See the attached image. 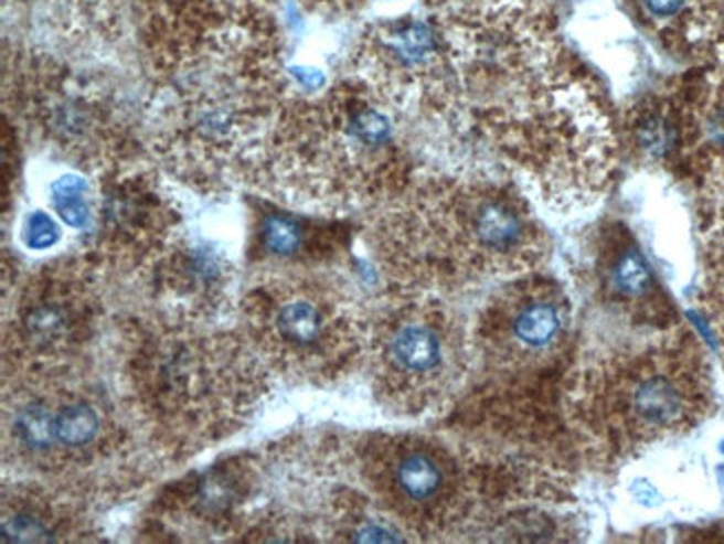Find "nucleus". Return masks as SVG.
<instances>
[{
    "mask_svg": "<svg viewBox=\"0 0 724 544\" xmlns=\"http://www.w3.org/2000/svg\"><path fill=\"white\" fill-rule=\"evenodd\" d=\"M437 28L466 117L555 210L607 188L616 137L586 78L571 70L542 0H448Z\"/></svg>",
    "mask_w": 724,
    "mask_h": 544,
    "instance_id": "f257e3e1",
    "label": "nucleus"
},
{
    "mask_svg": "<svg viewBox=\"0 0 724 544\" xmlns=\"http://www.w3.org/2000/svg\"><path fill=\"white\" fill-rule=\"evenodd\" d=\"M371 257L393 290L453 295L542 273L544 226L509 181L424 172L375 207Z\"/></svg>",
    "mask_w": 724,
    "mask_h": 544,
    "instance_id": "f03ea898",
    "label": "nucleus"
},
{
    "mask_svg": "<svg viewBox=\"0 0 724 544\" xmlns=\"http://www.w3.org/2000/svg\"><path fill=\"white\" fill-rule=\"evenodd\" d=\"M118 391L148 447L188 460L227 442L266 406L275 375L241 331L163 312L128 319Z\"/></svg>",
    "mask_w": 724,
    "mask_h": 544,
    "instance_id": "7ed1b4c3",
    "label": "nucleus"
},
{
    "mask_svg": "<svg viewBox=\"0 0 724 544\" xmlns=\"http://www.w3.org/2000/svg\"><path fill=\"white\" fill-rule=\"evenodd\" d=\"M290 98L277 36L214 47L157 76L146 132L161 170L201 194L255 179Z\"/></svg>",
    "mask_w": 724,
    "mask_h": 544,
    "instance_id": "20e7f679",
    "label": "nucleus"
},
{
    "mask_svg": "<svg viewBox=\"0 0 724 544\" xmlns=\"http://www.w3.org/2000/svg\"><path fill=\"white\" fill-rule=\"evenodd\" d=\"M713 406L706 349L682 321L584 351L562 388L568 438L599 471L698 428Z\"/></svg>",
    "mask_w": 724,
    "mask_h": 544,
    "instance_id": "39448f33",
    "label": "nucleus"
},
{
    "mask_svg": "<svg viewBox=\"0 0 724 544\" xmlns=\"http://www.w3.org/2000/svg\"><path fill=\"white\" fill-rule=\"evenodd\" d=\"M393 115L356 81L312 98L290 96L253 183L301 212L377 207L408 181Z\"/></svg>",
    "mask_w": 724,
    "mask_h": 544,
    "instance_id": "423d86ee",
    "label": "nucleus"
},
{
    "mask_svg": "<svg viewBox=\"0 0 724 544\" xmlns=\"http://www.w3.org/2000/svg\"><path fill=\"white\" fill-rule=\"evenodd\" d=\"M6 462L30 478L74 489L92 502L132 484L148 445L126 404L81 369L6 375Z\"/></svg>",
    "mask_w": 724,
    "mask_h": 544,
    "instance_id": "0eeeda50",
    "label": "nucleus"
},
{
    "mask_svg": "<svg viewBox=\"0 0 724 544\" xmlns=\"http://www.w3.org/2000/svg\"><path fill=\"white\" fill-rule=\"evenodd\" d=\"M241 333L275 377L332 386L364 366L371 317L356 299L306 273H266L236 301Z\"/></svg>",
    "mask_w": 724,
    "mask_h": 544,
    "instance_id": "6e6552de",
    "label": "nucleus"
},
{
    "mask_svg": "<svg viewBox=\"0 0 724 544\" xmlns=\"http://www.w3.org/2000/svg\"><path fill=\"white\" fill-rule=\"evenodd\" d=\"M364 491L408 540L475 531L489 504V462L424 433H364L348 451Z\"/></svg>",
    "mask_w": 724,
    "mask_h": 544,
    "instance_id": "1a4fd4ad",
    "label": "nucleus"
},
{
    "mask_svg": "<svg viewBox=\"0 0 724 544\" xmlns=\"http://www.w3.org/2000/svg\"><path fill=\"white\" fill-rule=\"evenodd\" d=\"M472 364L470 321L444 295L391 290L371 314L364 366L375 402L391 415L441 413Z\"/></svg>",
    "mask_w": 724,
    "mask_h": 544,
    "instance_id": "9d476101",
    "label": "nucleus"
},
{
    "mask_svg": "<svg viewBox=\"0 0 724 544\" xmlns=\"http://www.w3.org/2000/svg\"><path fill=\"white\" fill-rule=\"evenodd\" d=\"M8 92L30 135L89 179L132 161L124 107L92 76L34 52L14 65Z\"/></svg>",
    "mask_w": 724,
    "mask_h": 544,
    "instance_id": "9b49d317",
    "label": "nucleus"
},
{
    "mask_svg": "<svg viewBox=\"0 0 724 544\" xmlns=\"http://www.w3.org/2000/svg\"><path fill=\"white\" fill-rule=\"evenodd\" d=\"M105 275L78 255L43 264L19 286L3 329L6 375L81 364L105 321Z\"/></svg>",
    "mask_w": 724,
    "mask_h": 544,
    "instance_id": "f8f14e48",
    "label": "nucleus"
},
{
    "mask_svg": "<svg viewBox=\"0 0 724 544\" xmlns=\"http://www.w3.org/2000/svg\"><path fill=\"white\" fill-rule=\"evenodd\" d=\"M573 301L566 288L542 273L500 284L470 321L475 362L498 393L553 369L568 351Z\"/></svg>",
    "mask_w": 724,
    "mask_h": 544,
    "instance_id": "ddd939ff",
    "label": "nucleus"
},
{
    "mask_svg": "<svg viewBox=\"0 0 724 544\" xmlns=\"http://www.w3.org/2000/svg\"><path fill=\"white\" fill-rule=\"evenodd\" d=\"M183 228L181 205L161 172L128 161L94 179L85 257L105 273L143 277Z\"/></svg>",
    "mask_w": 724,
    "mask_h": 544,
    "instance_id": "4468645a",
    "label": "nucleus"
},
{
    "mask_svg": "<svg viewBox=\"0 0 724 544\" xmlns=\"http://www.w3.org/2000/svg\"><path fill=\"white\" fill-rule=\"evenodd\" d=\"M352 70L393 113L457 115V78L437 25L415 17L371 25L354 47Z\"/></svg>",
    "mask_w": 724,
    "mask_h": 544,
    "instance_id": "2eb2a0df",
    "label": "nucleus"
},
{
    "mask_svg": "<svg viewBox=\"0 0 724 544\" xmlns=\"http://www.w3.org/2000/svg\"><path fill=\"white\" fill-rule=\"evenodd\" d=\"M155 76L219 45L277 36L273 0H130Z\"/></svg>",
    "mask_w": 724,
    "mask_h": 544,
    "instance_id": "dca6fc26",
    "label": "nucleus"
},
{
    "mask_svg": "<svg viewBox=\"0 0 724 544\" xmlns=\"http://www.w3.org/2000/svg\"><path fill=\"white\" fill-rule=\"evenodd\" d=\"M159 303L157 312L214 323L236 303V266L214 242L190 235L185 228L141 277Z\"/></svg>",
    "mask_w": 724,
    "mask_h": 544,
    "instance_id": "f3484780",
    "label": "nucleus"
},
{
    "mask_svg": "<svg viewBox=\"0 0 724 544\" xmlns=\"http://www.w3.org/2000/svg\"><path fill=\"white\" fill-rule=\"evenodd\" d=\"M593 299L636 331H660L680 323L638 244L620 228H601L586 259Z\"/></svg>",
    "mask_w": 724,
    "mask_h": 544,
    "instance_id": "a211bd4d",
    "label": "nucleus"
},
{
    "mask_svg": "<svg viewBox=\"0 0 724 544\" xmlns=\"http://www.w3.org/2000/svg\"><path fill=\"white\" fill-rule=\"evenodd\" d=\"M262 471L248 456L212 465L179 482L161 498V513L179 526L207 529L210 533H246L253 522V500Z\"/></svg>",
    "mask_w": 724,
    "mask_h": 544,
    "instance_id": "6ab92c4d",
    "label": "nucleus"
},
{
    "mask_svg": "<svg viewBox=\"0 0 724 544\" xmlns=\"http://www.w3.org/2000/svg\"><path fill=\"white\" fill-rule=\"evenodd\" d=\"M92 500L63 484L23 476L3 484L0 533L3 542H83L96 540Z\"/></svg>",
    "mask_w": 724,
    "mask_h": 544,
    "instance_id": "aec40b11",
    "label": "nucleus"
},
{
    "mask_svg": "<svg viewBox=\"0 0 724 544\" xmlns=\"http://www.w3.org/2000/svg\"><path fill=\"white\" fill-rule=\"evenodd\" d=\"M130 0H41L50 25L70 43L109 45L126 32Z\"/></svg>",
    "mask_w": 724,
    "mask_h": 544,
    "instance_id": "412c9836",
    "label": "nucleus"
},
{
    "mask_svg": "<svg viewBox=\"0 0 724 544\" xmlns=\"http://www.w3.org/2000/svg\"><path fill=\"white\" fill-rule=\"evenodd\" d=\"M680 146L713 177L724 179V83L711 85L680 121Z\"/></svg>",
    "mask_w": 724,
    "mask_h": 544,
    "instance_id": "4be33fe9",
    "label": "nucleus"
},
{
    "mask_svg": "<svg viewBox=\"0 0 724 544\" xmlns=\"http://www.w3.org/2000/svg\"><path fill=\"white\" fill-rule=\"evenodd\" d=\"M315 228L290 212H268L257 228V250L273 264H304L315 259Z\"/></svg>",
    "mask_w": 724,
    "mask_h": 544,
    "instance_id": "5701e85b",
    "label": "nucleus"
},
{
    "mask_svg": "<svg viewBox=\"0 0 724 544\" xmlns=\"http://www.w3.org/2000/svg\"><path fill=\"white\" fill-rule=\"evenodd\" d=\"M631 137L647 159L660 161L680 148V121L669 107L647 105L631 121Z\"/></svg>",
    "mask_w": 724,
    "mask_h": 544,
    "instance_id": "b1692460",
    "label": "nucleus"
},
{
    "mask_svg": "<svg viewBox=\"0 0 724 544\" xmlns=\"http://www.w3.org/2000/svg\"><path fill=\"white\" fill-rule=\"evenodd\" d=\"M700 303L724 358V224L711 233L704 253V277Z\"/></svg>",
    "mask_w": 724,
    "mask_h": 544,
    "instance_id": "393cba45",
    "label": "nucleus"
},
{
    "mask_svg": "<svg viewBox=\"0 0 724 544\" xmlns=\"http://www.w3.org/2000/svg\"><path fill=\"white\" fill-rule=\"evenodd\" d=\"M50 203L65 226L87 231L94 214V183L78 174L61 177L50 185Z\"/></svg>",
    "mask_w": 724,
    "mask_h": 544,
    "instance_id": "a878e982",
    "label": "nucleus"
},
{
    "mask_svg": "<svg viewBox=\"0 0 724 544\" xmlns=\"http://www.w3.org/2000/svg\"><path fill=\"white\" fill-rule=\"evenodd\" d=\"M61 242V228L45 210L28 212L21 224V244L28 250H50Z\"/></svg>",
    "mask_w": 724,
    "mask_h": 544,
    "instance_id": "bb28decb",
    "label": "nucleus"
},
{
    "mask_svg": "<svg viewBox=\"0 0 724 544\" xmlns=\"http://www.w3.org/2000/svg\"><path fill=\"white\" fill-rule=\"evenodd\" d=\"M640 6L649 19L669 25L686 14L691 0H640Z\"/></svg>",
    "mask_w": 724,
    "mask_h": 544,
    "instance_id": "cd10ccee",
    "label": "nucleus"
}]
</instances>
